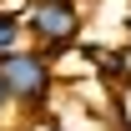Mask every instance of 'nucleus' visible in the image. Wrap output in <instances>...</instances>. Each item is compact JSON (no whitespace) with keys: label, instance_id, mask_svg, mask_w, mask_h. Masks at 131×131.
<instances>
[{"label":"nucleus","instance_id":"f257e3e1","mask_svg":"<svg viewBox=\"0 0 131 131\" xmlns=\"http://www.w3.org/2000/svg\"><path fill=\"white\" fill-rule=\"evenodd\" d=\"M20 20L30 30V46L46 50V56H66V50L81 46V5L76 0H25L20 5Z\"/></svg>","mask_w":131,"mask_h":131},{"label":"nucleus","instance_id":"423d86ee","mask_svg":"<svg viewBox=\"0 0 131 131\" xmlns=\"http://www.w3.org/2000/svg\"><path fill=\"white\" fill-rule=\"evenodd\" d=\"M126 40H131V10H126Z\"/></svg>","mask_w":131,"mask_h":131},{"label":"nucleus","instance_id":"f03ea898","mask_svg":"<svg viewBox=\"0 0 131 131\" xmlns=\"http://www.w3.org/2000/svg\"><path fill=\"white\" fill-rule=\"evenodd\" d=\"M56 56H46V50H15V56H5L0 61V81H5V91H10V106H25V111H46L50 96H56Z\"/></svg>","mask_w":131,"mask_h":131},{"label":"nucleus","instance_id":"7ed1b4c3","mask_svg":"<svg viewBox=\"0 0 131 131\" xmlns=\"http://www.w3.org/2000/svg\"><path fill=\"white\" fill-rule=\"evenodd\" d=\"M25 46H30V30H25L20 10L0 0V61H5V56H15V50H25Z\"/></svg>","mask_w":131,"mask_h":131},{"label":"nucleus","instance_id":"39448f33","mask_svg":"<svg viewBox=\"0 0 131 131\" xmlns=\"http://www.w3.org/2000/svg\"><path fill=\"white\" fill-rule=\"evenodd\" d=\"M5 111H10V91H5V81H0V121H5Z\"/></svg>","mask_w":131,"mask_h":131},{"label":"nucleus","instance_id":"20e7f679","mask_svg":"<svg viewBox=\"0 0 131 131\" xmlns=\"http://www.w3.org/2000/svg\"><path fill=\"white\" fill-rule=\"evenodd\" d=\"M116 66H121V81H131V40L116 50Z\"/></svg>","mask_w":131,"mask_h":131}]
</instances>
